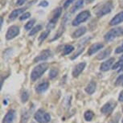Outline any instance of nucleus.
Masks as SVG:
<instances>
[{
    "label": "nucleus",
    "instance_id": "1",
    "mask_svg": "<svg viewBox=\"0 0 123 123\" xmlns=\"http://www.w3.org/2000/svg\"><path fill=\"white\" fill-rule=\"evenodd\" d=\"M48 63H42L39 64V65L35 67L33 70L31 71V80L32 81H36L40 78L43 73L48 70Z\"/></svg>",
    "mask_w": 123,
    "mask_h": 123
},
{
    "label": "nucleus",
    "instance_id": "2",
    "mask_svg": "<svg viewBox=\"0 0 123 123\" xmlns=\"http://www.w3.org/2000/svg\"><path fill=\"white\" fill-rule=\"evenodd\" d=\"M62 7H59L55 8V10H53V12L52 14V17H51L49 22H48V24H47V26H46V28L48 31H51V30L54 29L55 25H56V23L58 22V20H59L60 17L61 16V14H62Z\"/></svg>",
    "mask_w": 123,
    "mask_h": 123
},
{
    "label": "nucleus",
    "instance_id": "3",
    "mask_svg": "<svg viewBox=\"0 0 123 123\" xmlns=\"http://www.w3.org/2000/svg\"><path fill=\"white\" fill-rule=\"evenodd\" d=\"M90 17H91V13H90L89 11H88V10L83 11L79 13L78 15H76V17L73 20L72 25L74 27L79 26L80 24L86 22L87 20H89Z\"/></svg>",
    "mask_w": 123,
    "mask_h": 123
},
{
    "label": "nucleus",
    "instance_id": "4",
    "mask_svg": "<svg viewBox=\"0 0 123 123\" xmlns=\"http://www.w3.org/2000/svg\"><path fill=\"white\" fill-rule=\"evenodd\" d=\"M113 8V2L111 1H108L106 2L105 3H104L101 7H100L98 10L96 11V15L97 17L98 18H101V17H103L104 15H107V14L110 13L112 11Z\"/></svg>",
    "mask_w": 123,
    "mask_h": 123
},
{
    "label": "nucleus",
    "instance_id": "5",
    "mask_svg": "<svg viewBox=\"0 0 123 123\" xmlns=\"http://www.w3.org/2000/svg\"><path fill=\"white\" fill-rule=\"evenodd\" d=\"M120 36H122V27H115V28L110 30L105 35L104 39L106 42H110Z\"/></svg>",
    "mask_w": 123,
    "mask_h": 123
},
{
    "label": "nucleus",
    "instance_id": "6",
    "mask_svg": "<svg viewBox=\"0 0 123 123\" xmlns=\"http://www.w3.org/2000/svg\"><path fill=\"white\" fill-rule=\"evenodd\" d=\"M35 119L39 123H48L51 121V116L44 110H39L35 113Z\"/></svg>",
    "mask_w": 123,
    "mask_h": 123
},
{
    "label": "nucleus",
    "instance_id": "7",
    "mask_svg": "<svg viewBox=\"0 0 123 123\" xmlns=\"http://www.w3.org/2000/svg\"><path fill=\"white\" fill-rule=\"evenodd\" d=\"M68 20H69V15L68 14H65V15H64L63 19H62V22H61V24H60V26L59 27V29H58L56 34L55 35L54 38H53L51 41L56 40L57 39H59L60 37L62 36V34H63L64 32V31H65L66 24H67V23L68 22Z\"/></svg>",
    "mask_w": 123,
    "mask_h": 123
},
{
    "label": "nucleus",
    "instance_id": "8",
    "mask_svg": "<svg viewBox=\"0 0 123 123\" xmlns=\"http://www.w3.org/2000/svg\"><path fill=\"white\" fill-rule=\"evenodd\" d=\"M52 52H51L49 49H45L42 51L34 59V63H37V62H41V61H46L49 58L52 57Z\"/></svg>",
    "mask_w": 123,
    "mask_h": 123
},
{
    "label": "nucleus",
    "instance_id": "9",
    "mask_svg": "<svg viewBox=\"0 0 123 123\" xmlns=\"http://www.w3.org/2000/svg\"><path fill=\"white\" fill-rule=\"evenodd\" d=\"M20 33V28L18 26L13 25V26L10 27L6 31V39L7 40H11L14 38H15L16 36H18Z\"/></svg>",
    "mask_w": 123,
    "mask_h": 123
},
{
    "label": "nucleus",
    "instance_id": "10",
    "mask_svg": "<svg viewBox=\"0 0 123 123\" xmlns=\"http://www.w3.org/2000/svg\"><path fill=\"white\" fill-rule=\"evenodd\" d=\"M117 105L116 102L114 101H109L106 104H105L101 109V112L102 113H104L105 115H108L110 114L111 113L113 112V110L115 109V106Z\"/></svg>",
    "mask_w": 123,
    "mask_h": 123
},
{
    "label": "nucleus",
    "instance_id": "11",
    "mask_svg": "<svg viewBox=\"0 0 123 123\" xmlns=\"http://www.w3.org/2000/svg\"><path fill=\"white\" fill-rule=\"evenodd\" d=\"M104 48V44L102 43H93L92 45L90 46V48L88 50V55H92L95 54L96 52H97L98 51Z\"/></svg>",
    "mask_w": 123,
    "mask_h": 123
},
{
    "label": "nucleus",
    "instance_id": "12",
    "mask_svg": "<svg viewBox=\"0 0 123 123\" xmlns=\"http://www.w3.org/2000/svg\"><path fill=\"white\" fill-rule=\"evenodd\" d=\"M115 61V59L113 57L112 58H110L109 60H105V62H103L101 66H100V69H101V71L102 72H107L109 69L111 68V66L113 65V64L114 63Z\"/></svg>",
    "mask_w": 123,
    "mask_h": 123
},
{
    "label": "nucleus",
    "instance_id": "13",
    "mask_svg": "<svg viewBox=\"0 0 123 123\" xmlns=\"http://www.w3.org/2000/svg\"><path fill=\"white\" fill-rule=\"evenodd\" d=\"M122 22H123V11L117 14V15L110 20V26H116V25L122 24Z\"/></svg>",
    "mask_w": 123,
    "mask_h": 123
},
{
    "label": "nucleus",
    "instance_id": "14",
    "mask_svg": "<svg viewBox=\"0 0 123 123\" xmlns=\"http://www.w3.org/2000/svg\"><path fill=\"white\" fill-rule=\"evenodd\" d=\"M15 111L14 110H10L7 112V113L5 115L3 120V123H13L14 120L15 118Z\"/></svg>",
    "mask_w": 123,
    "mask_h": 123
},
{
    "label": "nucleus",
    "instance_id": "15",
    "mask_svg": "<svg viewBox=\"0 0 123 123\" xmlns=\"http://www.w3.org/2000/svg\"><path fill=\"white\" fill-rule=\"evenodd\" d=\"M85 66H86V63H85V62H82V63L78 64L74 68L73 71V77H77V76L84 71V69L85 68Z\"/></svg>",
    "mask_w": 123,
    "mask_h": 123
},
{
    "label": "nucleus",
    "instance_id": "16",
    "mask_svg": "<svg viewBox=\"0 0 123 123\" xmlns=\"http://www.w3.org/2000/svg\"><path fill=\"white\" fill-rule=\"evenodd\" d=\"M27 7H21V8H18V9H15L11 11V13L9 15V19L13 21V20L16 19L18 18V16H19L21 14H23L24 12V11L26 10Z\"/></svg>",
    "mask_w": 123,
    "mask_h": 123
},
{
    "label": "nucleus",
    "instance_id": "17",
    "mask_svg": "<svg viewBox=\"0 0 123 123\" xmlns=\"http://www.w3.org/2000/svg\"><path fill=\"white\" fill-rule=\"evenodd\" d=\"M48 87H49V83H48V81H43V82L40 83V84H39L37 85L36 90L38 93H43V92H44L45 91H47Z\"/></svg>",
    "mask_w": 123,
    "mask_h": 123
},
{
    "label": "nucleus",
    "instance_id": "18",
    "mask_svg": "<svg viewBox=\"0 0 123 123\" xmlns=\"http://www.w3.org/2000/svg\"><path fill=\"white\" fill-rule=\"evenodd\" d=\"M87 31V29L85 27H79L77 30H76L75 31L73 32V35H72V37L73 39H76V38H79V37L84 36V35L86 33Z\"/></svg>",
    "mask_w": 123,
    "mask_h": 123
},
{
    "label": "nucleus",
    "instance_id": "19",
    "mask_svg": "<svg viewBox=\"0 0 123 123\" xmlns=\"http://www.w3.org/2000/svg\"><path fill=\"white\" fill-rule=\"evenodd\" d=\"M111 52H112V49H111V48H108L105 49L104 51H102L101 52H100L98 55H97V60H104L105 59V58H107L109 55L111 54Z\"/></svg>",
    "mask_w": 123,
    "mask_h": 123
},
{
    "label": "nucleus",
    "instance_id": "20",
    "mask_svg": "<svg viewBox=\"0 0 123 123\" xmlns=\"http://www.w3.org/2000/svg\"><path fill=\"white\" fill-rule=\"evenodd\" d=\"M96 87H97L96 82H95V81H91V82L86 86V88H85V92H86L88 94L91 95L95 92Z\"/></svg>",
    "mask_w": 123,
    "mask_h": 123
},
{
    "label": "nucleus",
    "instance_id": "21",
    "mask_svg": "<svg viewBox=\"0 0 123 123\" xmlns=\"http://www.w3.org/2000/svg\"><path fill=\"white\" fill-rule=\"evenodd\" d=\"M85 0H76V3L74 4V6L71 9V13H75L76 11H78L79 9H80L84 5Z\"/></svg>",
    "mask_w": 123,
    "mask_h": 123
},
{
    "label": "nucleus",
    "instance_id": "22",
    "mask_svg": "<svg viewBox=\"0 0 123 123\" xmlns=\"http://www.w3.org/2000/svg\"><path fill=\"white\" fill-rule=\"evenodd\" d=\"M85 48V45H84V44H80V43H79V46H78L77 50H76V52L75 54L73 55V56L71 57V60H75V59H76V58H77L79 55L81 54V53L84 52Z\"/></svg>",
    "mask_w": 123,
    "mask_h": 123
},
{
    "label": "nucleus",
    "instance_id": "23",
    "mask_svg": "<svg viewBox=\"0 0 123 123\" xmlns=\"http://www.w3.org/2000/svg\"><path fill=\"white\" fill-rule=\"evenodd\" d=\"M30 113L31 112H30L29 110H26L22 113L21 123H27V121H28L30 118V116H31V113Z\"/></svg>",
    "mask_w": 123,
    "mask_h": 123
},
{
    "label": "nucleus",
    "instance_id": "24",
    "mask_svg": "<svg viewBox=\"0 0 123 123\" xmlns=\"http://www.w3.org/2000/svg\"><path fill=\"white\" fill-rule=\"evenodd\" d=\"M74 50V47L73 45H70V44H67L63 48V55H68L70 54L71 52H73Z\"/></svg>",
    "mask_w": 123,
    "mask_h": 123
},
{
    "label": "nucleus",
    "instance_id": "25",
    "mask_svg": "<svg viewBox=\"0 0 123 123\" xmlns=\"http://www.w3.org/2000/svg\"><path fill=\"white\" fill-rule=\"evenodd\" d=\"M50 31H48V30H47V31H44L42 32V33L40 34V36H39V43H42L43 41L47 39L48 35L50 34Z\"/></svg>",
    "mask_w": 123,
    "mask_h": 123
},
{
    "label": "nucleus",
    "instance_id": "26",
    "mask_svg": "<svg viewBox=\"0 0 123 123\" xmlns=\"http://www.w3.org/2000/svg\"><path fill=\"white\" fill-rule=\"evenodd\" d=\"M42 27H43L42 25H40V24H38L37 26H35L33 28H32L31 31H30L29 36H34V35H36L38 31H39L40 30H42Z\"/></svg>",
    "mask_w": 123,
    "mask_h": 123
},
{
    "label": "nucleus",
    "instance_id": "27",
    "mask_svg": "<svg viewBox=\"0 0 123 123\" xmlns=\"http://www.w3.org/2000/svg\"><path fill=\"white\" fill-rule=\"evenodd\" d=\"M84 117H85V119L88 121V122H90V121H92V119L94 117V113L91 110H87L86 112L84 114Z\"/></svg>",
    "mask_w": 123,
    "mask_h": 123
},
{
    "label": "nucleus",
    "instance_id": "28",
    "mask_svg": "<svg viewBox=\"0 0 123 123\" xmlns=\"http://www.w3.org/2000/svg\"><path fill=\"white\" fill-rule=\"evenodd\" d=\"M35 24H36V19H35V18L29 20V21L27 22V24H25V26H24L25 30H27V31H29V30H30V31H31V30L33 28V26H34Z\"/></svg>",
    "mask_w": 123,
    "mask_h": 123
},
{
    "label": "nucleus",
    "instance_id": "29",
    "mask_svg": "<svg viewBox=\"0 0 123 123\" xmlns=\"http://www.w3.org/2000/svg\"><path fill=\"white\" fill-rule=\"evenodd\" d=\"M58 74H59V71H58V69L53 68L51 69L50 72H49V78L50 79H54L58 76Z\"/></svg>",
    "mask_w": 123,
    "mask_h": 123
},
{
    "label": "nucleus",
    "instance_id": "30",
    "mask_svg": "<svg viewBox=\"0 0 123 123\" xmlns=\"http://www.w3.org/2000/svg\"><path fill=\"white\" fill-rule=\"evenodd\" d=\"M28 98H29V93L27 90H24V92H22L21 94V101L23 103H25L28 101Z\"/></svg>",
    "mask_w": 123,
    "mask_h": 123
},
{
    "label": "nucleus",
    "instance_id": "31",
    "mask_svg": "<svg viewBox=\"0 0 123 123\" xmlns=\"http://www.w3.org/2000/svg\"><path fill=\"white\" fill-rule=\"evenodd\" d=\"M121 118V114L119 113H117V114L114 115V117H113L110 120L109 123H118Z\"/></svg>",
    "mask_w": 123,
    "mask_h": 123
},
{
    "label": "nucleus",
    "instance_id": "32",
    "mask_svg": "<svg viewBox=\"0 0 123 123\" xmlns=\"http://www.w3.org/2000/svg\"><path fill=\"white\" fill-rule=\"evenodd\" d=\"M12 53H13L12 48H6V49L5 51H4V52H3L4 58H5V59H8L9 57H11V56Z\"/></svg>",
    "mask_w": 123,
    "mask_h": 123
},
{
    "label": "nucleus",
    "instance_id": "33",
    "mask_svg": "<svg viewBox=\"0 0 123 123\" xmlns=\"http://www.w3.org/2000/svg\"><path fill=\"white\" fill-rule=\"evenodd\" d=\"M31 17V13L30 12H25L24 13L23 15L19 17V19L21 20V21H24V20H26L27 18H29Z\"/></svg>",
    "mask_w": 123,
    "mask_h": 123
},
{
    "label": "nucleus",
    "instance_id": "34",
    "mask_svg": "<svg viewBox=\"0 0 123 123\" xmlns=\"http://www.w3.org/2000/svg\"><path fill=\"white\" fill-rule=\"evenodd\" d=\"M121 84H123V74H122V75H120L118 76L117 78V80H116V82H115L116 85H119Z\"/></svg>",
    "mask_w": 123,
    "mask_h": 123
},
{
    "label": "nucleus",
    "instance_id": "35",
    "mask_svg": "<svg viewBox=\"0 0 123 123\" xmlns=\"http://www.w3.org/2000/svg\"><path fill=\"white\" fill-rule=\"evenodd\" d=\"M48 4H49V3H48L47 0H42V1L38 4V6H41V7H47L48 6Z\"/></svg>",
    "mask_w": 123,
    "mask_h": 123
},
{
    "label": "nucleus",
    "instance_id": "36",
    "mask_svg": "<svg viewBox=\"0 0 123 123\" xmlns=\"http://www.w3.org/2000/svg\"><path fill=\"white\" fill-rule=\"evenodd\" d=\"M74 1H76V0H66V1L64 2V8L67 9L72 3H73Z\"/></svg>",
    "mask_w": 123,
    "mask_h": 123
},
{
    "label": "nucleus",
    "instance_id": "37",
    "mask_svg": "<svg viewBox=\"0 0 123 123\" xmlns=\"http://www.w3.org/2000/svg\"><path fill=\"white\" fill-rule=\"evenodd\" d=\"M122 52H123V43L115 49V53H117V54H118V53H122Z\"/></svg>",
    "mask_w": 123,
    "mask_h": 123
},
{
    "label": "nucleus",
    "instance_id": "38",
    "mask_svg": "<svg viewBox=\"0 0 123 123\" xmlns=\"http://www.w3.org/2000/svg\"><path fill=\"white\" fill-rule=\"evenodd\" d=\"M27 0H17L16 1V5L17 6H22L26 3Z\"/></svg>",
    "mask_w": 123,
    "mask_h": 123
},
{
    "label": "nucleus",
    "instance_id": "39",
    "mask_svg": "<svg viewBox=\"0 0 123 123\" xmlns=\"http://www.w3.org/2000/svg\"><path fill=\"white\" fill-rule=\"evenodd\" d=\"M118 100H119V101L123 102V91H122L120 92L119 97H118Z\"/></svg>",
    "mask_w": 123,
    "mask_h": 123
},
{
    "label": "nucleus",
    "instance_id": "40",
    "mask_svg": "<svg viewBox=\"0 0 123 123\" xmlns=\"http://www.w3.org/2000/svg\"><path fill=\"white\" fill-rule=\"evenodd\" d=\"M36 2H37V0H32V1L29 2V3H28V4H29V6H31V5H33L34 3H36Z\"/></svg>",
    "mask_w": 123,
    "mask_h": 123
},
{
    "label": "nucleus",
    "instance_id": "41",
    "mask_svg": "<svg viewBox=\"0 0 123 123\" xmlns=\"http://www.w3.org/2000/svg\"><path fill=\"white\" fill-rule=\"evenodd\" d=\"M117 72H118V73H122V72H123V65H122V67H121V68H120L119 69H118Z\"/></svg>",
    "mask_w": 123,
    "mask_h": 123
},
{
    "label": "nucleus",
    "instance_id": "42",
    "mask_svg": "<svg viewBox=\"0 0 123 123\" xmlns=\"http://www.w3.org/2000/svg\"><path fill=\"white\" fill-rule=\"evenodd\" d=\"M93 1H94V0H85V2H86L87 3H91Z\"/></svg>",
    "mask_w": 123,
    "mask_h": 123
},
{
    "label": "nucleus",
    "instance_id": "43",
    "mask_svg": "<svg viewBox=\"0 0 123 123\" xmlns=\"http://www.w3.org/2000/svg\"><path fill=\"white\" fill-rule=\"evenodd\" d=\"M3 18L1 17V24H0V27H2V26H3Z\"/></svg>",
    "mask_w": 123,
    "mask_h": 123
},
{
    "label": "nucleus",
    "instance_id": "44",
    "mask_svg": "<svg viewBox=\"0 0 123 123\" xmlns=\"http://www.w3.org/2000/svg\"><path fill=\"white\" fill-rule=\"evenodd\" d=\"M122 36H123V27H122Z\"/></svg>",
    "mask_w": 123,
    "mask_h": 123
},
{
    "label": "nucleus",
    "instance_id": "45",
    "mask_svg": "<svg viewBox=\"0 0 123 123\" xmlns=\"http://www.w3.org/2000/svg\"><path fill=\"white\" fill-rule=\"evenodd\" d=\"M122 112H123V106H122Z\"/></svg>",
    "mask_w": 123,
    "mask_h": 123
},
{
    "label": "nucleus",
    "instance_id": "46",
    "mask_svg": "<svg viewBox=\"0 0 123 123\" xmlns=\"http://www.w3.org/2000/svg\"><path fill=\"white\" fill-rule=\"evenodd\" d=\"M122 123H123V119H122Z\"/></svg>",
    "mask_w": 123,
    "mask_h": 123
},
{
    "label": "nucleus",
    "instance_id": "47",
    "mask_svg": "<svg viewBox=\"0 0 123 123\" xmlns=\"http://www.w3.org/2000/svg\"><path fill=\"white\" fill-rule=\"evenodd\" d=\"M31 123H35V122H31Z\"/></svg>",
    "mask_w": 123,
    "mask_h": 123
},
{
    "label": "nucleus",
    "instance_id": "48",
    "mask_svg": "<svg viewBox=\"0 0 123 123\" xmlns=\"http://www.w3.org/2000/svg\"><path fill=\"white\" fill-rule=\"evenodd\" d=\"M122 85H123V84H122Z\"/></svg>",
    "mask_w": 123,
    "mask_h": 123
}]
</instances>
